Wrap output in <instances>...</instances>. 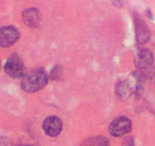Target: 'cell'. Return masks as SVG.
<instances>
[{
	"instance_id": "1",
	"label": "cell",
	"mask_w": 155,
	"mask_h": 146,
	"mask_svg": "<svg viewBox=\"0 0 155 146\" xmlns=\"http://www.w3.org/2000/svg\"><path fill=\"white\" fill-rule=\"evenodd\" d=\"M48 75L42 68H36L25 74L21 80V86L27 93H34L40 91L46 86Z\"/></svg>"
},
{
	"instance_id": "2",
	"label": "cell",
	"mask_w": 155,
	"mask_h": 146,
	"mask_svg": "<svg viewBox=\"0 0 155 146\" xmlns=\"http://www.w3.org/2000/svg\"><path fill=\"white\" fill-rule=\"evenodd\" d=\"M5 71L13 78H23L25 75L24 62L18 54H12L5 64Z\"/></svg>"
},
{
	"instance_id": "3",
	"label": "cell",
	"mask_w": 155,
	"mask_h": 146,
	"mask_svg": "<svg viewBox=\"0 0 155 146\" xmlns=\"http://www.w3.org/2000/svg\"><path fill=\"white\" fill-rule=\"evenodd\" d=\"M132 129V122L127 117L119 116L112 121L109 126V132L112 136L120 137L129 133Z\"/></svg>"
},
{
	"instance_id": "4",
	"label": "cell",
	"mask_w": 155,
	"mask_h": 146,
	"mask_svg": "<svg viewBox=\"0 0 155 146\" xmlns=\"http://www.w3.org/2000/svg\"><path fill=\"white\" fill-rule=\"evenodd\" d=\"M20 33L14 26H5L0 28V47H8L18 40Z\"/></svg>"
},
{
	"instance_id": "5",
	"label": "cell",
	"mask_w": 155,
	"mask_h": 146,
	"mask_svg": "<svg viewBox=\"0 0 155 146\" xmlns=\"http://www.w3.org/2000/svg\"><path fill=\"white\" fill-rule=\"evenodd\" d=\"M63 123L61 120L56 116H50L45 119L42 129L45 134L51 137L58 136L61 132Z\"/></svg>"
},
{
	"instance_id": "6",
	"label": "cell",
	"mask_w": 155,
	"mask_h": 146,
	"mask_svg": "<svg viewBox=\"0 0 155 146\" xmlns=\"http://www.w3.org/2000/svg\"><path fill=\"white\" fill-rule=\"evenodd\" d=\"M134 22L137 42L140 44L145 43L149 40L150 36H151V33H150L148 25L145 21L139 15H136V14L134 16Z\"/></svg>"
},
{
	"instance_id": "7",
	"label": "cell",
	"mask_w": 155,
	"mask_h": 146,
	"mask_svg": "<svg viewBox=\"0 0 155 146\" xmlns=\"http://www.w3.org/2000/svg\"><path fill=\"white\" fill-rule=\"evenodd\" d=\"M154 62L152 53L148 49H142L138 52L135 59V65L139 69L145 70L150 68Z\"/></svg>"
},
{
	"instance_id": "8",
	"label": "cell",
	"mask_w": 155,
	"mask_h": 146,
	"mask_svg": "<svg viewBox=\"0 0 155 146\" xmlns=\"http://www.w3.org/2000/svg\"><path fill=\"white\" fill-rule=\"evenodd\" d=\"M23 20L27 26L37 27L41 22V15L38 9L35 8L28 9L23 12Z\"/></svg>"
},
{
	"instance_id": "9",
	"label": "cell",
	"mask_w": 155,
	"mask_h": 146,
	"mask_svg": "<svg viewBox=\"0 0 155 146\" xmlns=\"http://www.w3.org/2000/svg\"><path fill=\"white\" fill-rule=\"evenodd\" d=\"M116 91L118 95L121 97H128L132 94L131 85L127 81H122L117 85Z\"/></svg>"
},
{
	"instance_id": "10",
	"label": "cell",
	"mask_w": 155,
	"mask_h": 146,
	"mask_svg": "<svg viewBox=\"0 0 155 146\" xmlns=\"http://www.w3.org/2000/svg\"><path fill=\"white\" fill-rule=\"evenodd\" d=\"M109 141L104 136H94L84 141V146H109Z\"/></svg>"
},
{
	"instance_id": "11",
	"label": "cell",
	"mask_w": 155,
	"mask_h": 146,
	"mask_svg": "<svg viewBox=\"0 0 155 146\" xmlns=\"http://www.w3.org/2000/svg\"><path fill=\"white\" fill-rule=\"evenodd\" d=\"M61 72V66H55L51 70L50 75H51V78L52 79H56L60 77Z\"/></svg>"
},
{
	"instance_id": "12",
	"label": "cell",
	"mask_w": 155,
	"mask_h": 146,
	"mask_svg": "<svg viewBox=\"0 0 155 146\" xmlns=\"http://www.w3.org/2000/svg\"><path fill=\"white\" fill-rule=\"evenodd\" d=\"M0 146H12V142L8 137H0Z\"/></svg>"
},
{
	"instance_id": "13",
	"label": "cell",
	"mask_w": 155,
	"mask_h": 146,
	"mask_svg": "<svg viewBox=\"0 0 155 146\" xmlns=\"http://www.w3.org/2000/svg\"><path fill=\"white\" fill-rule=\"evenodd\" d=\"M153 79H154V85H155V69L153 71Z\"/></svg>"
},
{
	"instance_id": "14",
	"label": "cell",
	"mask_w": 155,
	"mask_h": 146,
	"mask_svg": "<svg viewBox=\"0 0 155 146\" xmlns=\"http://www.w3.org/2000/svg\"><path fill=\"white\" fill-rule=\"evenodd\" d=\"M18 146H32V145H30V144H19V145Z\"/></svg>"
},
{
	"instance_id": "15",
	"label": "cell",
	"mask_w": 155,
	"mask_h": 146,
	"mask_svg": "<svg viewBox=\"0 0 155 146\" xmlns=\"http://www.w3.org/2000/svg\"><path fill=\"white\" fill-rule=\"evenodd\" d=\"M0 66H1V62H0Z\"/></svg>"
}]
</instances>
